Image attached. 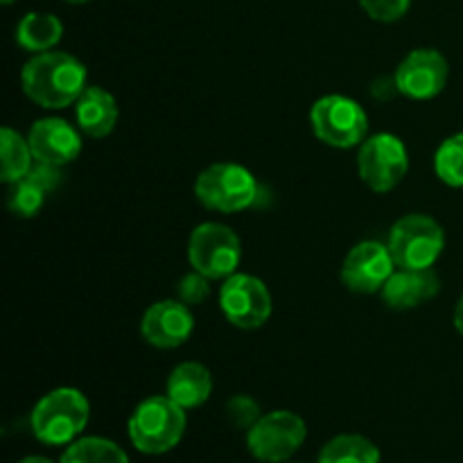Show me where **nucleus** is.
<instances>
[{
	"label": "nucleus",
	"instance_id": "nucleus-11",
	"mask_svg": "<svg viewBox=\"0 0 463 463\" xmlns=\"http://www.w3.org/2000/svg\"><path fill=\"white\" fill-rule=\"evenodd\" d=\"M393 267H396V260L387 244L364 240L355 244L344 258L342 283L355 294L383 292L387 280L392 279Z\"/></svg>",
	"mask_w": 463,
	"mask_h": 463
},
{
	"label": "nucleus",
	"instance_id": "nucleus-7",
	"mask_svg": "<svg viewBox=\"0 0 463 463\" xmlns=\"http://www.w3.org/2000/svg\"><path fill=\"white\" fill-rule=\"evenodd\" d=\"M188 258L193 269L211 280L229 279L240 265L242 244L229 226L206 222V224H199L190 235Z\"/></svg>",
	"mask_w": 463,
	"mask_h": 463
},
{
	"label": "nucleus",
	"instance_id": "nucleus-1",
	"mask_svg": "<svg viewBox=\"0 0 463 463\" xmlns=\"http://www.w3.org/2000/svg\"><path fill=\"white\" fill-rule=\"evenodd\" d=\"M23 90L43 109H66L86 90V66L68 52L34 54L21 72Z\"/></svg>",
	"mask_w": 463,
	"mask_h": 463
},
{
	"label": "nucleus",
	"instance_id": "nucleus-21",
	"mask_svg": "<svg viewBox=\"0 0 463 463\" xmlns=\"http://www.w3.org/2000/svg\"><path fill=\"white\" fill-rule=\"evenodd\" d=\"M59 463H129V457L109 439L84 437L66 448Z\"/></svg>",
	"mask_w": 463,
	"mask_h": 463
},
{
	"label": "nucleus",
	"instance_id": "nucleus-14",
	"mask_svg": "<svg viewBox=\"0 0 463 463\" xmlns=\"http://www.w3.org/2000/svg\"><path fill=\"white\" fill-rule=\"evenodd\" d=\"M32 156L39 163L63 167L75 161L81 152V138L72 125L61 118H43L32 125L27 134Z\"/></svg>",
	"mask_w": 463,
	"mask_h": 463
},
{
	"label": "nucleus",
	"instance_id": "nucleus-20",
	"mask_svg": "<svg viewBox=\"0 0 463 463\" xmlns=\"http://www.w3.org/2000/svg\"><path fill=\"white\" fill-rule=\"evenodd\" d=\"M0 147H3V158H0V163H3V167H0V179L5 181V184H16V181H21L23 176L30 172V167L34 165V156H32V149H30V143H27V138H23L18 131L9 129V127H5L3 131H0Z\"/></svg>",
	"mask_w": 463,
	"mask_h": 463
},
{
	"label": "nucleus",
	"instance_id": "nucleus-29",
	"mask_svg": "<svg viewBox=\"0 0 463 463\" xmlns=\"http://www.w3.org/2000/svg\"><path fill=\"white\" fill-rule=\"evenodd\" d=\"M63 3H71V5H84V3H90V0H63Z\"/></svg>",
	"mask_w": 463,
	"mask_h": 463
},
{
	"label": "nucleus",
	"instance_id": "nucleus-2",
	"mask_svg": "<svg viewBox=\"0 0 463 463\" xmlns=\"http://www.w3.org/2000/svg\"><path fill=\"white\" fill-rule=\"evenodd\" d=\"M90 405L81 392L59 387L45 393L30 416L32 434L45 446H71L86 430Z\"/></svg>",
	"mask_w": 463,
	"mask_h": 463
},
{
	"label": "nucleus",
	"instance_id": "nucleus-8",
	"mask_svg": "<svg viewBox=\"0 0 463 463\" xmlns=\"http://www.w3.org/2000/svg\"><path fill=\"white\" fill-rule=\"evenodd\" d=\"M410 170L407 147L398 136L375 134L362 143L357 154V172L360 179L373 193H392Z\"/></svg>",
	"mask_w": 463,
	"mask_h": 463
},
{
	"label": "nucleus",
	"instance_id": "nucleus-15",
	"mask_svg": "<svg viewBox=\"0 0 463 463\" xmlns=\"http://www.w3.org/2000/svg\"><path fill=\"white\" fill-rule=\"evenodd\" d=\"M441 292V279L430 269H398L383 288V301L392 310H411Z\"/></svg>",
	"mask_w": 463,
	"mask_h": 463
},
{
	"label": "nucleus",
	"instance_id": "nucleus-23",
	"mask_svg": "<svg viewBox=\"0 0 463 463\" xmlns=\"http://www.w3.org/2000/svg\"><path fill=\"white\" fill-rule=\"evenodd\" d=\"M45 194H48V190L41 188L30 176H23L21 181L12 184V190H9V211L18 217L39 215V211L45 203Z\"/></svg>",
	"mask_w": 463,
	"mask_h": 463
},
{
	"label": "nucleus",
	"instance_id": "nucleus-22",
	"mask_svg": "<svg viewBox=\"0 0 463 463\" xmlns=\"http://www.w3.org/2000/svg\"><path fill=\"white\" fill-rule=\"evenodd\" d=\"M434 170L443 184L463 188V131L443 140L434 156Z\"/></svg>",
	"mask_w": 463,
	"mask_h": 463
},
{
	"label": "nucleus",
	"instance_id": "nucleus-4",
	"mask_svg": "<svg viewBox=\"0 0 463 463\" xmlns=\"http://www.w3.org/2000/svg\"><path fill=\"white\" fill-rule=\"evenodd\" d=\"M194 197L208 211L240 213L258 199V181L247 167L235 163H215L194 181Z\"/></svg>",
	"mask_w": 463,
	"mask_h": 463
},
{
	"label": "nucleus",
	"instance_id": "nucleus-19",
	"mask_svg": "<svg viewBox=\"0 0 463 463\" xmlns=\"http://www.w3.org/2000/svg\"><path fill=\"white\" fill-rule=\"evenodd\" d=\"M380 450L362 434H339L319 452L317 463H380Z\"/></svg>",
	"mask_w": 463,
	"mask_h": 463
},
{
	"label": "nucleus",
	"instance_id": "nucleus-13",
	"mask_svg": "<svg viewBox=\"0 0 463 463\" xmlns=\"http://www.w3.org/2000/svg\"><path fill=\"white\" fill-rule=\"evenodd\" d=\"M193 330V312L179 298L154 303L140 319V335H143L145 342L154 348H163V351L184 346Z\"/></svg>",
	"mask_w": 463,
	"mask_h": 463
},
{
	"label": "nucleus",
	"instance_id": "nucleus-9",
	"mask_svg": "<svg viewBox=\"0 0 463 463\" xmlns=\"http://www.w3.org/2000/svg\"><path fill=\"white\" fill-rule=\"evenodd\" d=\"M307 437L306 420L288 410L260 416L247 432V448L258 461L283 463L297 455Z\"/></svg>",
	"mask_w": 463,
	"mask_h": 463
},
{
	"label": "nucleus",
	"instance_id": "nucleus-26",
	"mask_svg": "<svg viewBox=\"0 0 463 463\" xmlns=\"http://www.w3.org/2000/svg\"><path fill=\"white\" fill-rule=\"evenodd\" d=\"M360 5L373 21L393 23L405 16L411 0H360Z\"/></svg>",
	"mask_w": 463,
	"mask_h": 463
},
{
	"label": "nucleus",
	"instance_id": "nucleus-3",
	"mask_svg": "<svg viewBox=\"0 0 463 463\" xmlns=\"http://www.w3.org/2000/svg\"><path fill=\"white\" fill-rule=\"evenodd\" d=\"M185 410L170 396L145 398L129 419V439L143 455H163L181 443L185 434Z\"/></svg>",
	"mask_w": 463,
	"mask_h": 463
},
{
	"label": "nucleus",
	"instance_id": "nucleus-18",
	"mask_svg": "<svg viewBox=\"0 0 463 463\" xmlns=\"http://www.w3.org/2000/svg\"><path fill=\"white\" fill-rule=\"evenodd\" d=\"M63 25L54 14L30 12L18 21L16 43L27 52H48L61 41Z\"/></svg>",
	"mask_w": 463,
	"mask_h": 463
},
{
	"label": "nucleus",
	"instance_id": "nucleus-28",
	"mask_svg": "<svg viewBox=\"0 0 463 463\" xmlns=\"http://www.w3.org/2000/svg\"><path fill=\"white\" fill-rule=\"evenodd\" d=\"M18 463H54V461L45 459V457H25V459H21Z\"/></svg>",
	"mask_w": 463,
	"mask_h": 463
},
{
	"label": "nucleus",
	"instance_id": "nucleus-25",
	"mask_svg": "<svg viewBox=\"0 0 463 463\" xmlns=\"http://www.w3.org/2000/svg\"><path fill=\"white\" fill-rule=\"evenodd\" d=\"M226 419L231 420L233 428L247 430L249 432L260 420V407H258V402L253 398L235 396L226 405Z\"/></svg>",
	"mask_w": 463,
	"mask_h": 463
},
{
	"label": "nucleus",
	"instance_id": "nucleus-27",
	"mask_svg": "<svg viewBox=\"0 0 463 463\" xmlns=\"http://www.w3.org/2000/svg\"><path fill=\"white\" fill-rule=\"evenodd\" d=\"M455 328H457V333L463 337V297L459 298V303H457V307H455Z\"/></svg>",
	"mask_w": 463,
	"mask_h": 463
},
{
	"label": "nucleus",
	"instance_id": "nucleus-24",
	"mask_svg": "<svg viewBox=\"0 0 463 463\" xmlns=\"http://www.w3.org/2000/svg\"><path fill=\"white\" fill-rule=\"evenodd\" d=\"M211 297V279L199 271H193V274H185L184 279L176 283V298L181 303H185L188 307L202 306V303L208 301Z\"/></svg>",
	"mask_w": 463,
	"mask_h": 463
},
{
	"label": "nucleus",
	"instance_id": "nucleus-12",
	"mask_svg": "<svg viewBox=\"0 0 463 463\" xmlns=\"http://www.w3.org/2000/svg\"><path fill=\"white\" fill-rule=\"evenodd\" d=\"M450 66L448 59L434 48L411 50L396 68V90L411 99H432L446 89Z\"/></svg>",
	"mask_w": 463,
	"mask_h": 463
},
{
	"label": "nucleus",
	"instance_id": "nucleus-17",
	"mask_svg": "<svg viewBox=\"0 0 463 463\" xmlns=\"http://www.w3.org/2000/svg\"><path fill=\"white\" fill-rule=\"evenodd\" d=\"M165 392L184 410L202 407L213 393L211 371L199 362H184V364L175 366V371L170 373Z\"/></svg>",
	"mask_w": 463,
	"mask_h": 463
},
{
	"label": "nucleus",
	"instance_id": "nucleus-30",
	"mask_svg": "<svg viewBox=\"0 0 463 463\" xmlns=\"http://www.w3.org/2000/svg\"><path fill=\"white\" fill-rule=\"evenodd\" d=\"M0 3H3V5H12V3H16V0H0Z\"/></svg>",
	"mask_w": 463,
	"mask_h": 463
},
{
	"label": "nucleus",
	"instance_id": "nucleus-10",
	"mask_svg": "<svg viewBox=\"0 0 463 463\" xmlns=\"http://www.w3.org/2000/svg\"><path fill=\"white\" fill-rule=\"evenodd\" d=\"M220 307L235 328L256 330L269 321L274 303L267 285L251 274H233L220 289Z\"/></svg>",
	"mask_w": 463,
	"mask_h": 463
},
{
	"label": "nucleus",
	"instance_id": "nucleus-5",
	"mask_svg": "<svg viewBox=\"0 0 463 463\" xmlns=\"http://www.w3.org/2000/svg\"><path fill=\"white\" fill-rule=\"evenodd\" d=\"M387 247L396 260V267L430 269L441 258L446 233L434 217L411 213L392 226Z\"/></svg>",
	"mask_w": 463,
	"mask_h": 463
},
{
	"label": "nucleus",
	"instance_id": "nucleus-16",
	"mask_svg": "<svg viewBox=\"0 0 463 463\" xmlns=\"http://www.w3.org/2000/svg\"><path fill=\"white\" fill-rule=\"evenodd\" d=\"M75 118L86 136L104 138L118 125L116 98L99 86H86V90L75 102Z\"/></svg>",
	"mask_w": 463,
	"mask_h": 463
},
{
	"label": "nucleus",
	"instance_id": "nucleus-6",
	"mask_svg": "<svg viewBox=\"0 0 463 463\" xmlns=\"http://www.w3.org/2000/svg\"><path fill=\"white\" fill-rule=\"evenodd\" d=\"M310 122L317 138L337 149L362 145L369 131V118L364 109L355 99L344 95H326L317 99L312 104Z\"/></svg>",
	"mask_w": 463,
	"mask_h": 463
}]
</instances>
